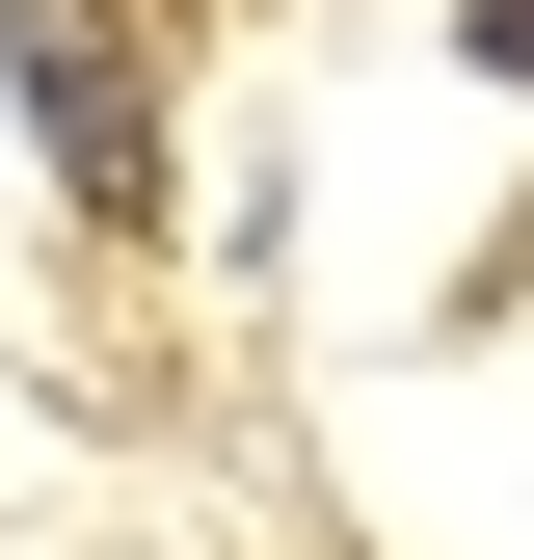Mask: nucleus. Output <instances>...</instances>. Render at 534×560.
<instances>
[{
    "mask_svg": "<svg viewBox=\"0 0 534 560\" xmlns=\"http://www.w3.org/2000/svg\"><path fill=\"white\" fill-rule=\"evenodd\" d=\"M0 54H27L54 187H81V214H161V81H134V27H107V0H0Z\"/></svg>",
    "mask_w": 534,
    "mask_h": 560,
    "instance_id": "f257e3e1",
    "label": "nucleus"
},
{
    "mask_svg": "<svg viewBox=\"0 0 534 560\" xmlns=\"http://www.w3.org/2000/svg\"><path fill=\"white\" fill-rule=\"evenodd\" d=\"M454 27H481V81H508V107H534V0H454Z\"/></svg>",
    "mask_w": 534,
    "mask_h": 560,
    "instance_id": "f03ea898",
    "label": "nucleus"
}]
</instances>
